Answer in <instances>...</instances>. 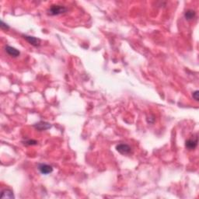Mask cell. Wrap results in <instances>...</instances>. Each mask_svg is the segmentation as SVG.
<instances>
[{
    "label": "cell",
    "instance_id": "obj_8",
    "mask_svg": "<svg viewBox=\"0 0 199 199\" xmlns=\"http://www.w3.org/2000/svg\"><path fill=\"white\" fill-rule=\"evenodd\" d=\"M14 195H13V190H10V189H4L2 190V194H1V198H14Z\"/></svg>",
    "mask_w": 199,
    "mask_h": 199
},
{
    "label": "cell",
    "instance_id": "obj_5",
    "mask_svg": "<svg viewBox=\"0 0 199 199\" xmlns=\"http://www.w3.org/2000/svg\"><path fill=\"white\" fill-rule=\"evenodd\" d=\"M34 127L38 129V131H45L47 129H49L50 128L52 127V125H51V124L48 123V122L40 121L34 125Z\"/></svg>",
    "mask_w": 199,
    "mask_h": 199
},
{
    "label": "cell",
    "instance_id": "obj_2",
    "mask_svg": "<svg viewBox=\"0 0 199 199\" xmlns=\"http://www.w3.org/2000/svg\"><path fill=\"white\" fill-rule=\"evenodd\" d=\"M116 149L122 155H128L132 153V148L127 144H119L116 146Z\"/></svg>",
    "mask_w": 199,
    "mask_h": 199
},
{
    "label": "cell",
    "instance_id": "obj_11",
    "mask_svg": "<svg viewBox=\"0 0 199 199\" xmlns=\"http://www.w3.org/2000/svg\"><path fill=\"white\" fill-rule=\"evenodd\" d=\"M0 26H1V28H2V30H5V31H7V30L9 29V25L6 24H5V23H4L2 20L1 21V25H0Z\"/></svg>",
    "mask_w": 199,
    "mask_h": 199
},
{
    "label": "cell",
    "instance_id": "obj_9",
    "mask_svg": "<svg viewBox=\"0 0 199 199\" xmlns=\"http://www.w3.org/2000/svg\"><path fill=\"white\" fill-rule=\"evenodd\" d=\"M196 16V12L193 9H187L185 13H184V17L187 20H191L194 19Z\"/></svg>",
    "mask_w": 199,
    "mask_h": 199
},
{
    "label": "cell",
    "instance_id": "obj_12",
    "mask_svg": "<svg viewBox=\"0 0 199 199\" xmlns=\"http://www.w3.org/2000/svg\"><path fill=\"white\" fill-rule=\"evenodd\" d=\"M37 143H38V142H37V141L29 140V141H27V142H25V143H24V144L27 145V146H31V145H37Z\"/></svg>",
    "mask_w": 199,
    "mask_h": 199
},
{
    "label": "cell",
    "instance_id": "obj_7",
    "mask_svg": "<svg viewBox=\"0 0 199 199\" xmlns=\"http://www.w3.org/2000/svg\"><path fill=\"white\" fill-rule=\"evenodd\" d=\"M24 38L27 41L28 43L34 46H39L40 45V39L32 36H27V35H24Z\"/></svg>",
    "mask_w": 199,
    "mask_h": 199
},
{
    "label": "cell",
    "instance_id": "obj_6",
    "mask_svg": "<svg viewBox=\"0 0 199 199\" xmlns=\"http://www.w3.org/2000/svg\"><path fill=\"white\" fill-rule=\"evenodd\" d=\"M5 52L12 57H18L20 55V52L19 50L16 49L15 48L11 46L5 47Z\"/></svg>",
    "mask_w": 199,
    "mask_h": 199
},
{
    "label": "cell",
    "instance_id": "obj_1",
    "mask_svg": "<svg viewBox=\"0 0 199 199\" xmlns=\"http://www.w3.org/2000/svg\"><path fill=\"white\" fill-rule=\"evenodd\" d=\"M68 11V9L64 5H52L48 10V14L50 16H58L65 13Z\"/></svg>",
    "mask_w": 199,
    "mask_h": 199
},
{
    "label": "cell",
    "instance_id": "obj_4",
    "mask_svg": "<svg viewBox=\"0 0 199 199\" xmlns=\"http://www.w3.org/2000/svg\"><path fill=\"white\" fill-rule=\"evenodd\" d=\"M197 146V137L196 136L195 138H193V139H187L185 143V146L187 149L189 150H193V149H195Z\"/></svg>",
    "mask_w": 199,
    "mask_h": 199
},
{
    "label": "cell",
    "instance_id": "obj_10",
    "mask_svg": "<svg viewBox=\"0 0 199 199\" xmlns=\"http://www.w3.org/2000/svg\"><path fill=\"white\" fill-rule=\"evenodd\" d=\"M199 91L198 90H195L194 92L192 93V96L194 98V100H195L196 101H198L199 100Z\"/></svg>",
    "mask_w": 199,
    "mask_h": 199
},
{
    "label": "cell",
    "instance_id": "obj_3",
    "mask_svg": "<svg viewBox=\"0 0 199 199\" xmlns=\"http://www.w3.org/2000/svg\"><path fill=\"white\" fill-rule=\"evenodd\" d=\"M38 170H40V172H41L42 174L47 175V174H49V173H51L53 171V167L48 164L41 163V164L38 165Z\"/></svg>",
    "mask_w": 199,
    "mask_h": 199
}]
</instances>
